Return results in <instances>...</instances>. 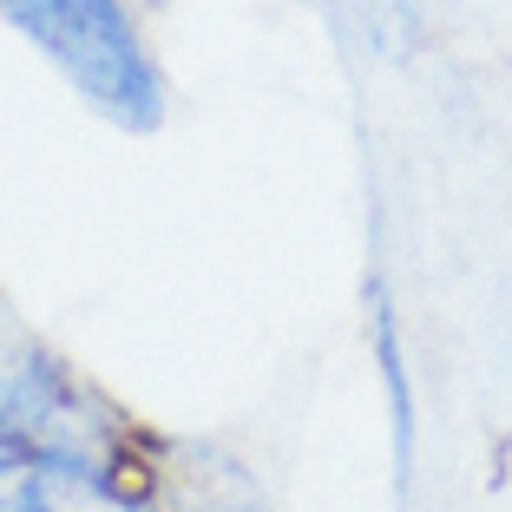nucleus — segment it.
Returning <instances> with one entry per match:
<instances>
[{
	"instance_id": "39448f33",
	"label": "nucleus",
	"mask_w": 512,
	"mask_h": 512,
	"mask_svg": "<svg viewBox=\"0 0 512 512\" xmlns=\"http://www.w3.org/2000/svg\"><path fill=\"white\" fill-rule=\"evenodd\" d=\"M368 348H375L381 388H388V421H394V453L407 460V440H414V394H407V342H401V316L381 283H368Z\"/></svg>"
},
{
	"instance_id": "f257e3e1",
	"label": "nucleus",
	"mask_w": 512,
	"mask_h": 512,
	"mask_svg": "<svg viewBox=\"0 0 512 512\" xmlns=\"http://www.w3.org/2000/svg\"><path fill=\"white\" fill-rule=\"evenodd\" d=\"M0 447L66 453V460L125 467L145 480L165 473V434L138 421L60 342H46L7 296H0Z\"/></svg>"
},
{
	"instance_id": "7ed1b4c3",
	"label": "nucleus",
	"mask_w": 512,
	"mask_h": 512,
	"mask_svg": "<svg viewBox=\"0 0 512 512\" xmlns=\"http://www.w3.org/2000/svg\"><path fill=\"white\" fill-rule=\"evenodd\" d=\"M0 512H165V493L125 467L0 447Z\"/></svg>"
},
{
	"instance_id": "20e7f679",
	"label": "nucleus",
	"mask_w": 512,
	"mask_h": 512,
	"mask_svg": "<svg viewBox=\"0 0 512 512\" xmlns=\"http://www.w3.org/2000/svg\"><path fill=\"white\" fill-rule=\"evenodd\" d=\"M342 27L368 60L407 66L427 46V7L421 0H342Z\"/></svg>"
},
{
	"instance_id": "f03ea898",
	"label": "nucleus",
	"mask_w": 512,
	"mask_h": 512,
	"mask_svg": "<svg viewBox=\"0 0 512 512\" xmlns=\"http://www.w3.org/2000/svg\"><path fill=\"white\" fill-rule=\"evenodd\" d=\"M0 20L99 125L158 138L171 119V73L138 0H0Z\"/></svg>"
}]
</instances>
